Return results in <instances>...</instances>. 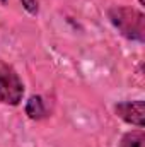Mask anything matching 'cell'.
<instances>
[{
  "instance_id": "8",
  "label": "cell",
  "mask_w": 145,
  "mask_h": 147,
  "mask_svg": "<svg viewBox=\"0 0 145 147\" xmlns=\"http://www.w3.org/2000/svg\"><path fill=\"white\" fill-rule=\"evenodd\" d=\"M138 2H140V3H144V0H138Z\"/></svg>"
},
{
  "instance_id": "6",
  "label": "cell",
  "mask_w": 145,
  "mask_h": 147,
  "mask_svg": "<svg viewBox=\"0 0 145 147\" xmlns=\"http://www.w3.org/2000/svg\"><path fill=\"white\" fill-rule=\"evenodd\" d=\"M22 2V7L31 14V16H36L39 7H38V0H21Z\"/></svg>"
},
{
  "instance_id": "1",
  "label": "cell",
  "mask_w": 145,
  "mask_h": 147,
  "mask_svg": "<svg viewBox=\"0 0 145 147\" xmlns=\"http://www.w3.org/2000/svg\"><path fill=\"white\" fill-rule=\"evenodd\" d=\"M108 17L111 24L132 41H145V16L142 10L126 5H114L108 10Z\"/></svg>"
},
{
  "instance_id": "4",
  "label": "cell",
  "mask_w": 145,
  "mask_h": 147,
  "mask_svg": "<svg viewBox=\"0 0 145 147\" xmlns=\"http://www.w3.org/2000/svg\"><path fill=\"white\" fill-rule=\"evenodd\" d=\"M26 115L31 120H41L46 116V108H44V101L41 96H31L26 103Z\"/></svg>"
},
{
  "instance_id": "5",
  "label": "cell",
  "mask_w": 145,
  "mask_h": 147,
  "mask_svg": "<svg viewBox=\"0 0 145 147\" xmlns=\"http://www.w3.org/2000/svg\"><path fill=\"white\" fill-rule=\"evenodd\" d=\"M145 146V134L142 132V128L128 132L123 135L119 147H144Z\"/></svg>"
},
{
  "instance_id": "3",
  "label": "cell",
  "mask_w": 145,
  "mask_h": 147,
  "mask_svg": "<svg viewBox=\"0 0 145 147\" xmlns=\"http://www.w3.org/2000/svg\"><path fill=\"white\" fill-rule=\"evenodd\" d=\"M114 113L126 123L130 125H135L138 128H144L145 121V103L142 99H137V101H123V103H118L114 106Z\"/></svg>"
},
{
  "instance_id": "7",
  "label": "cell",
  "mask_w": 145,
  "mask_h": 147,
  "mask_svg": "<svg viewBox=\"0 0 145 147\" xmlns=\"http://www.w3.org/2000/svg\"><path fill=\"white\" fill-rule=\"evenodd\" d=\"M0 2H2V3H7V0H0Z\"/></svg>"
},
{
  "instance_id": "2",
  "label": "cell",
  "mask_w": 145,
  "mask_h": 147,
  "mask_svg": "<svg viewBox=\"0 0 145 147\" xmlns=\"http://www.w3.org/2000/svg\"><path fill=\"white\" fill-rule=\"evenodd\" d=\"M24 96V84L12 65L0 62V103L17 106Z\"/></svg>"
}]
</instances>
